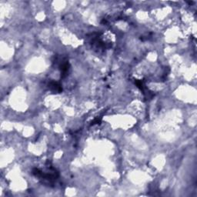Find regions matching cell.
Masks as SVG:
<instances>
[{
  "instance_id": "6da1fadb",
  "label": "cell",
  "mask_w": 197,
  "mask_h": 197,
  "mask_svg": "<svg viewBox=\"0 0 197 197\" xmlns=\"http://www.w3.org/2000/svg\"><path fill=\"white\" fill-rule=\"evenodd\" d=\"M49 88H50L52 91L55 92H61L62 90L61 85L57 82H50Z\"/></svg>"
}]
</instances>
